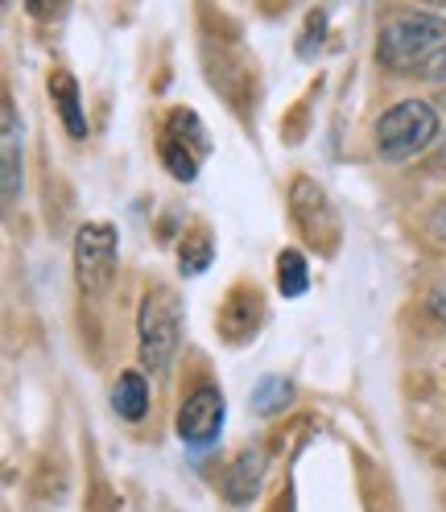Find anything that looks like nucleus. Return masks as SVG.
<instances>
[{"label":"nucleus","instance_id":"obj_1","mask_svg":"<svg viewBox=\"0 0 446 512\" xmlns=\"http://www.w3.org/2000/svg\"><path fill=\"white\" fill-rule=\"evenodd\" d=\"M446 46V21L430 13H401L380 29L376 58L397 75H418L426 62Z\"/></svg>","mask_w":446,"mask_h":512},{"label":"nucleus","instance_id":"obj_2","mask_svg":"<svg viewBox=\"0 0 446 512\" xmlns=\"http://www.w3.org/2000/svg\"><path fill=\"white\" fill-rule=\"evenodd\" d=\"M438 137V112L426 100H401L376 120V149L385 162H405Z\"/></svg>","mask_w":446,"mask_h":512},{"label":"nucleus","instance_id":"obj_3","mask_svg":"<svg viewBox=\"0 0 446 512\" xmlns=\"http://www.w3.org/2000/svg\"><path fill=\"white\" fill-rule=\"evenodd\" d=\"M137 331H141V364L145 368H166L178 351V335H182V310L178 298L166 285L145 294L141 302V318H137Z\"/></svg>","mask_w":446,"mask_h":512},{"label":"nucleus","instance_id":"obj_4","mask_svg":"<svg viewBox=\"0 0 446 512\" xmlns=\"http://www.w3.org/2000/svg\"><path fill=\"white\" fill-rule=\"evenodd\" d=\"M75 277L87 298H100L116 277V228L112 223H83L75 236Z\"/></svg>","mask_w":446,"mask_h":512},{"label":"nucleus","instance_id":"obj_5","mask_svg":"<svg viewBox=\"0 0 446 512\" xmlns=\"http://www.w3.org/2000/svg\"><path fill=\"white\" fill-rule=\"evenodd\" d=\"M211 153L207 128L190 108H174L166 120V137H162V162L178 182H195L199 162Z\"/></svg>","mask_w":446,"mask_h":512},{"label":"nucleus","instance_id":"obj_6","mask_svg":"<svg viewBox=\"0 0 446 512\" xmlns=\"http://www.w3.org/2000/svg\"><path fill=\"white\" fill-rule=\"evenodd\" d=\"M290 211H294L298 228L306 232L310 244H323L327 252L335 248V240H339V219H335L327 195L318 190V182L294 178V186H290Z\"/></svg>","mask_w":446,"mask_h":512},{"label":"nucleus","instance_id":"obj_7","mask_svg":"<svg viewBox=\"0 0 446 512\" xmlns=\"http://www.w3.org/2000/svg\"><path fill=\"white\" fill-rule=\"evenodd\" d=\"M223 393L215 389V384H203V389H195L182 409H178V438L186 446H211L223 430Z\"/></svg>","mask_w":446,"mask_h":512},{"label":"nucleus","instance_id":"obj_8","mask_svg":"<svg viewBox=\"0 0 446 512\" xmlns=\"http://www.w3.org/2000/svg\"><path fill=\"white\" fill-rule=\"evenodd\" d=\"M265 471H269V455L261 451V446H248V451L236 455L228 475H223V496H228L232 504H248L252 496L261 492Z\"/></svg>","mask_w":446,"mask_h":512},{"label":"nucleus","instance_id":"obj_9","mask_svg":"<svg viewBox=\"0 0 446 512\" xmlns=\"http://www.w3.org/2000/svg\"><path fill=\"white\" fill-rule=\"evenodd\" d=\"M257 323H261V294L257 290H232L228 306H223V314H219V331L232 343H240V339H248L252 331H257Z\"/></svg>","mask_w":446,"mask_h":512},{"label":"nucleus","instance_id":"obj_10","mask_svg":"<svg viewBox=\"0 0 446 512\" xmlns=\"http://www.w3.org/2000/svg\"><path fill=\"white\" fill-rule=\"evenodd\" d=\"M0 141H5V203H13L21 195V124L9 100L0 104Z\"/></svg>","mask_w":446,"mask_h":512},{"label":"nucleus","instance_id":"obj_11","mask_svg":"<svg viewBox=\"0 0 446 512\" xmlns=\"http://www.w3.org/2000/svg\"><path fill=\"white\" fill-rule=\"evenodd\" d=\"M50 95H54V104H58L62 124H67V133H71L75 141H83V137H87V116H83L79 83L71 79V71H54V75H50Z\"/></svg>","mask_w":446,"mask_h":512},{"label":"nucleus","instance_id":"obj_12","mask_svg":"<svg viewBox=\"0 0 446 512\" xmlns=\"http://www.w3.org/2000/svg\"><path fill=\"white\" fill-rule=\"evenodd\" d=\"M112 405L124 422H141L145 418V409H149V389H145V380L137 372H124L116 380V389H112Z\"/></svg>","mask_w":446,"mask_h":512},{"label":"nucleus","instance_id":"obj_13","mask_svg":"<svg viewBox=\"0 0 446 512\" xmlns=\"http://www.w3.org/2000/svg\"><path fill=\"white\" fill-rule=\"evenodd\" d=\"M277 290L285 298H302L310 290V269H306V256L294 252V248H285L277 256Z\"/></svg>","mask_w":446,"mask_h":512},{"label":"nucleus","instance_id":"obj_14","mask_svg":"<svg viewBox=\"0 0 446 512\" xmlns=\"http://www.w3.org/2000/svg\"><path fill=\"white\" fill-rule=\"evenodd\" d=\"M294 397V384L285 376H265L257 389H252V409L261 413V418H273V413H281L285 405H290Z\"/></svg>","mask_w":446,"mask_h":512},{"label":"nucleus","instance_id":"obj_15","mask_svg":"<svg viewBox=\"0 0 446 512\" xmlns=\"http://www.w3.org/2000/svg\"><path fill=\"white\" fill-rule=\"evenodd\" d=\"M211 256H215V244H211V236H207V228H195L190 236H182V244H178V265H182V273H203L207 265H211Z\"/></svg>","mask_w":446,"mask_h":512},{"label":"nucleus","instance_id":"obj_16","mask_svg":"<svg viewBox=\"0 0 446 512\" xmlns=\"http://www.w3.org/2000/svg\"><path fill=\"white\" fill-rule=\"evenodd\" d=\"M426 306H430V314L438 318V323H446V277L434 285V290L426 294Z\"/></svg>","mask_w":446,"mask_h":512},{"label":"nucleus","instance_id":"obj_17","mask_svg":"<svg viewBox=\"0 0 446 512\" xmlns=\"http://www.w3.org/2000/svg\"><path fill=\"white\" fill-rule=\"evenodd\" d=\"M418 75H422V79H434V83H442V79H446V46L426 62V67H422Z\"/></svg>","mask_w":446,"mask_h":512},{"label":"nucleus","instance_id":"obj_18","mask_svg":"<svg viewBox=\"0 0 446 512\" xmlns=\"http://www.w3.org/2000/svg\"><path fill=\"white\" fill-rule=\"evenodd\" d=\"M314 29H323V13H310V34H306V42L298 46L302 58H314ZM318 42H323V34H318Z\"/></svg>","mask_w":446,"mask_h":512},{"label":"nucleus","instance_id":"obj_19","mask_svg":"<svg viewBox=\"0 0 446 512\" xmlns=\"http://www.w3.org/2000/svg\"><path fill=\"white\" fill-rule=\"evenodd\" d=\"M95 512H116V504H112L108 492H100V504H95Z\"/></svg>","mask_w":446,"mask_h":512},{"label":"nucleus","instance_id":"obj_20","mask_svg":"<svg viewBox=\"0 0 446 512\" xmlns=\"http://www.w3.org/2000/svg\"><path fill=\"white\" fill-rule=\"evenodd\" d=\"M273 512H290V504H281V508H273Z\"/></svg>","mask_w":446,"mask_h":512},{"label":"nucleus","instance_id":"obj_21","mask_svg":"<svg viewBox=\"0 0 446 512\" xmlns=\"http://www.w3.org/2000/svg\"><path fill=\"white\" fill-rule=\"evenodd\" d=\"M438 463H442V467H446V451H442V455H438Z\"/></svg>","mask_w":446,"mask_h":512},{"label":"nucleus","instance_id":"obj_22","mask_svg":"<svg viewBox=\"0 0 446 512\" xmlns=\"http://www.w3.org/2000/svg\"><path fill=\"white\" fill-rule=\"evenodd\" d=\"M442 104H446V95H442Z\"/></svg>","mask_w":446,"mask_h":512}]
</instances>
